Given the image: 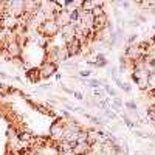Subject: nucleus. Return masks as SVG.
Segmentation results:
<instances>
[{"mask_svg": "<svg viewBox=\"0 0 155 155\" xmlns=\"http://www.w3.org/2000/svg\"><path fill=\"white\" fill-rule=\"evenodd\" d=\"M37 33L41 34L42 37H45V39H53L54 36H58L59 33H61V28L58 27V23L53 20V19H50V20H45L41 27L37 28Z\"/></svg>", "mask_w": 155, "mask_h": 155, "instance_id": "f257e3e1", "label": "nucleus"}, {"mask_svg": "<svg viewBox=\"0 0 155 155\" xmlns=\"http://www.w3.org/2000/svg\"><path fill=\"white\" fill-rule=\"evenodd\" d=\"M149 74L150 73L147 70H144V68H135L132 71V79L137 82L138 88L143 90V92L149 88Z\"/></svg>", "mask_w": 155, "mask_h": 155, "instance_id": "f03ea898", "label": "nucleus"}, {"mask_svg": "<svg viewBox=\"0 0 155 155\" xmlns=\"http://www.w3.org/2000/svg\"><path fill=\"white\" fill-rule=\"evenodd\" d=\"M64 132H65V121L64 120H56L50 126V138L56 143L64 140Z\"/></svg>", "mask_w": 155, "mask_h": 155, "instance_id": "7ed1b4c3", "label": "nucleus"}, {"mask_svg": "<svg viewBox=\"0 0 155 155\" xmlns=\"http://www.w3.org/2000/svg\"><path fill=\"white\" fill-rule=\"evenodd\" d=\"M143 58H144V54H143V51L140 50L138 44L127 45V48H126V51H124V59H127V61H130V62L135 64L137 61L143 59Z\"/></svg>", "mask_w": 155, "mask_h": 155, "instance_id": "20e7f679", "label": "nucleus"}, {"mask_svg": "<svg viewBox=\"0 0 155 155\" xmlns=\"http://www.w3.org/2000/svg\"><path fill=\"white\" fill-rule=\"evenodd\" d=\"M39 73H41V78L42 79H50L51 76H54L58 73V65L53 62H47L44 61L39 67Z\"/></svg>", "mask_w": 155, "mask_h": 155, "instance_id": "39448f33", "label": "nucleus"}, {"mask_svg": "<svg viewBox=\"0 0 155 155\" xmlns=\"http://www.w3.org/2000/svg\"><path fill=\"white\" fill-rule=\"evenodd\" d=\"M5 53H6L8 58L12 61V59H16V58H20V54H22V47L19 45L17 41H11V42L5 44Z\"/></svg>", "mask_w": 155, "mask_h": 155, "instance_id": "423d86ee", "label": "nucleus"}, {"mask_svg": "<svg viewBox=\"0 0 155 155\" xmlns=\"http://www.w3.org/2000/svg\"><path fill=\"white\" fill-rule=\"evenodd\" d=\"M64 47H65L67 53H68V58L79 56V54H81V50H82V45H81V42L78 41V39H74V41H71V42L65 44Z\"/></svg>", "mask_w": 155, "mask_h": 155, "instance_id": "0eeeda50", "label": "nucleus"}, {"mask_svg": "<svg viewBox=\"0 0 155 155\" xmlns=\"http://www.w3.org/2000/svg\"><path fill=\"white\" fill-rule=\"evenodd\" d=\"M61 34H62V41L65 42V44H68V42H71V41H74V39H76L74 27H73L71 23L67 25V27H62L61 28Z\"/></svg>", "mask_w": 155, "mask_h": 155, "instance_id": "6e6552de", "label": "nucleus"}, {"mask_svg": "<svg viewBox=\"0 0 155 155\" xmlns=\"http://www.w3.org/2000/svg\"><path fill=\"white\" fill-rule=\"evenodd\" d=\"M54 22L58 23V27L62 28V27H67V25L71 23V19H70V12L65 11V9H62L59 14L54 17Z\"/></svg>", "mask_w": 155, "mask_h": 155, "instance_id": "1a4fd4ad", "label": "nucleus"}, {"mask_svg": "<svg viewBox=\"0 0 155 155\" xmlns=\"http://www.w3.org/2000/svg\"><path fill=\"white\" fill-rule=\"evenodd\" d=\"M73 153L74 155H90L92 153V146L88 143H76L73 146Z\"/></svg>", "mask_w": 155, "mask_h": 155, "instance_id": "9d476101", "label": "nucleus"}, {"mask_svg": "<svg viewBox=\"0 0 155 155\" xmlns=\"http://www.w3.org/2000/svg\"><path fill=\"white\" fill-rule=\"evenodd\" d=\"M96 6H106V2H95V0H82L81 11H84V12H92Z\"/></svg>", "mask_w": 155, "mask_h": 155, "instance_id": "9b49d317", "label": "nucleus"}, {"mask_svg": "<svg viewBox=\"0 0 155 155\" xmlns=\"http://www.w3.org/2000/svg\"><path fill=\"white\" fill-rule=\"evenodd\" d=\"M107 25H110V22H109V16H107V14H102V16H99V17H95L93 31H101V30H104Z\"/></svg>", "mask_w": 155, "mask_h": 155, "instance_id": "f8f14e48", "label": "nucleus"}, {"mask_svg": "<svg viewBox=\"0 0 155 155\" xmlns=\"http://www.w3.org/2000/svg\"><path fill=\"white\" fill-rule=\"evenodd\" d=\"M27 78H28V81L33 82V84H37L39 81H42V78H41V73H39V68H30L27 73Z\"/></svg>", "mask_w": 155, "mask_h": 155, "instance_id": "ddd939ff", "label": "nucleus"}, {"mask_svg": "<svg viewBox=\"0 0 155 155\" xmlns=\"http://www.w3.org/2000/svg\"><path fill=\"white\" fill-rule=\"evenodd\" d=\"M93 64H95V67H96V68L107 67V59H106V56H104V54H96V56H95Z\"/></svg>", "mask_w": 155, "mask_h": 155, "instance_id": "4468645a", "label": "nucleus"}, {"mask_svg": "<svg viewBox=\"0 0 155 155\" xmlns=\"http://www.w3.org/2000/svg\"><path fill=\"white\" fill-rule=\"evenodd\" d=\"M92 14H93V17H99V16H102V14H106V9H104V6H96V8L92 11Z\"/></svg>", "mask_w": 155, "mask_h": 155, "instance_id": "2eb2a0df", "label": "nucleus"}, {"mask_svg": "<svg viewBox=\"0 0 155 155\" xmlns=\"http://www.w3.org/2000/svg\"><path fill=\"white\" fill-rule=\"evenodd\" d=\"M137 5H138L140 8H143V9H147V11H149L150 8H153V6H155V3H153V2H138Z\"/></svg>", "mask_w": 155, "mask_h": 155, "instance_id": "dca6fc26", "label": "nucleus"}, {"mask_svg": "<svg viewBox=\"0 0 155 155\" xmlns=\"http://www.w3.org/2000/svg\"><path fill=\"white\" fill-rule=\"evenodd\" d=\"M93 96L96 98V99H104V90L102 88H93Z\"/></svg>", "mask_w": 155, "mask_h": 155, "instance_id": "f3484780", "label": "nucleus"}, {"mask_svg": "<svg viewBox=\"0 0 155 155\" xmlns=\"http://www.w3.org/2000/svg\"><path fill=\"white\" fill-rule=\"evenodd\" d=\"M146 115H147V118L152 121V123H155V109L153 107H147V110H146Z\"/></svg>", "mask_w": 155, "mask_h": 155, "instance_id": "a211bd4d", "label": "nucleus"}, {"mask_svg": "<svg viewBox=\"0 0 155 155\" xmlns=\"http://www.w3.org/2000/svg\"><path fill=\"white\" fill-rule=\"evenodd\" d=\"M147 90H155V71L149 74V88Z\"/></svg>", "mask_w": 155, "mask_h": 155, "instance_id": "6ab92c4d", "label": "nucleus"}, {"mask_svg": "<svg viewBox=\"0 0 155 155\" xmlns=\"http://www.w3.org/2000/svg\"><path fill=\"white\" fill-rule=\"evenodd\" d=\"M92 70H81L79 71V76L82 78V79H90V76H92Z\"/></svg>", "mask_w": 155, "mask_h": 155, "instance_id": "aec40b11", "label": "nucleus"}, {"mask_svg": "<svg viewBox=\"0 0 155 155\" xmlns=\"http://www.w3.org/2000/svg\"><path fill=\"white\" fill-rule=\"evenodd\" d=\"M58 153L59 155H74L73 149H58Z\"/></svg>", "mask_w": 155, "mask_h": 155, "instance_id": "412c9836", "label": "nucleus"}, {"mask_svg": "<svg viewBox=\"0 0 155 155\" xmlns=\"http://www.w3.org/2000/svg\"><path fill=\"white\" fill-rule=\"evenodd\" d=\"M104 115L107 116L109 120H115V118H116V115H115V112H110V110H104Z\"/></svg>", "mask_w": 155, "mask_h": 155, "instance_id": "4be33fe9", "label": "nucleus"}, {"mask_svg": "<svg viewBox=\"0 0 155 155\" xmlns=\"http://www.w3.org/2000/svg\"><path fill=\"white\" fill-rule=\"evenodd\" d=\"M126 107H127V109H130V110H137V104H135V102H132V101L126 102Z\"/></svg>", "mask_w": 155, "mask_h": 155, "instance_id": "5701e85b", "label": "nucleus"}, {"mask_svg": "<svg viewBox=\"0 0 155 155\" xmlns=\"http://www.w3.org/2000/svg\"><path fill=\"white\" fill-rule=\"evenodd\" d=\"M73 96H74L76 99H79V101H81V99H84V95H82L81 92H74V90H73Z\"/></svg>", "mask_w": 155, "mask_h": 155, "instance_id": "b1692460", "label": "nucleus"}, {"mask_svg": "<svg viewBox=\"0 0 155 155\" xmlns=\"http://www.w3.org/2000/svg\"><path fill=\"white\" fill-rule=\"evenodd\" d=\"M116 5L121 6V8H129V6H130V3H129V2H118Z\"/></svg>", "mask_w": 155, "mask_h": 155, "instance_id": "393cba45", "label": "nucleus"}, {"mask_svg": "<svg viewBox=\"0 0 155 155\" xmlns=\"http://www.w3.org/2000/svg\"><path fill=\"white\" fill-rule=\"evenodd\" d=\"M8 78H9V76H8L5 71H0V79H8Z\"/></svg>", "mask_w": 155, "mask_h": 155, "instance_id": "a878e982", "label": "nucleus"}, {"mask_svg": "<svg viewBox=\"0 0 155 155\" xmlns=\"http://www.w3.org/2000/svg\"><path fill=\"white\" fill-rule=\"evenodd\" d=\"M149 11H150V14H153V16H155V6H153V8H150Z\"/></svg>", "mask_w": 155, "mask_h": 155, "instance_id": "bb28decb", "label": "nucleus"}, {"mask_svg": "<svg viewBox=\"0 0 155 155\" xmlns=\"http://www.w3.org/2000/svg\"><path fill=\"white\" fill-rule=\"evenodd\" d=\"M2 31H3V28H2V27H0V36H2Z\"/></svg>", "mask_w": 155, "mask_h": 155, "instance_id": "cd10ccee", "label": "nucleus"}, {"mask_svg": "<svg viewBox=\"0 0 155 155\" xmlns=\"http://www.w3.org/2000/svg\"><path fill=\"white\" fill-rule=\"evenodd\" d=\"M2 87H3V84H2V82H0V90H2Z\"/></svg>", "mask_w": 155, "mask_h": 155, "instance_id": "c85d7f7f", "label": "nucleus"}, {"mask_svg": "<svg viewBox=\"0 0 155 155\" xmlns=\"http://www.w3.org/2000/svg\"><path fill=\"white\" fill-rule=\"evenodd\" d=\"M153 44H155V37H153Z\"/></svg>", "mask_w": 155, "mask_h": 155, "instance_id": "c756f323", "label": "nucleus"}, {"mask_svg": "<svg viewBox=\"0 0 155 155\" xmlns=\"http://www.w3.org/2000/svg\"><path fill=\"white\" fill-rule=\"evenodd\" d=\"M153 127H155V123H153Z\"/></svg>", "mask_w": 155, "mask_h": 155, "instance_id": "7c9ffc66", "label": "nucleus"}, {"mask_svg": "<svg viewBox=\"0 0 155 155\" xmlns=\"http://www.w3.org/2000/svg\"><path fill=\"white\" fill-rule=\"evenodd\" d=\"M153 28H155V25H153Z\"/></svg>", "mask_w": 155, "mask_h": 155, "instance_id": "2f4dec72", "label": "nucleus"}, {"mask_svg": "<svg viewBox=\"0 0 155 155\" xmlns=\"http://www.w3.org/2000/svg\"><path fill=\"white\" fill-rule=\"evenodd\" d=\"M90 155H92V153H90Z\"/></svg>", "mask_w": 155, "mask_h": 155, "instance_id": "473e14b6", "label": "nucleus"}]
</instances>
